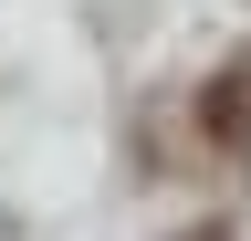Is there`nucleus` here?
I'll list each match as a JSON object with an SVG mask.
<instances>
[{
	"mask_svg": "<svg viewBox=\"0 0 251 241\" xmlns=\"http://www.w3.org/2000/svg\"><path fill=\"white\" fill-rule=\"evenodd\" d=\"M188 241H230V231H188Z\"/></svg>",
	"mask_w": 251,
	"mask_h": 241,
	"instance_id": "obj_2",
	"label": "nucleus"
},
{
	"mask_svg": "<svg viewBox=\"0 0 251 241\" xmlns=\"http://www.w3.org/2000/svg\"><path fill=\"white\" fill-rule=\"evenodd\" d=\"M199 126H209V136H241V126H251V63L220 74L209 95H199Z\"/></svg>",
	"mask_w": 251,
	"mask_h": 241,
	"instance_id": "obj_1",
	"label": "nucleus"
}]
</instances>
